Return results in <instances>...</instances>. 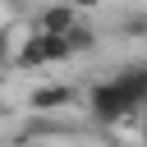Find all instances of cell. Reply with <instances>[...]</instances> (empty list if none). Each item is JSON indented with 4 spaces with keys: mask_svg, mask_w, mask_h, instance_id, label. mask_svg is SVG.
Returning <instances> with one entry per match:
<instances>
[{
    "mask_svg": "<svg viewBox=\"0 0 147 147\" xmlns=\"http://www.w3.org/2000/svg\"><path fill=\"white\" fill-rule=\"evenodd\" d=\"M101 5H106V0H74V9H78V14H92V9H101Z\"/></svg>",
    "mask_w": 147,
    "mask_h": 147,
    "instance_id": "obj_8",
    "label": "cell"
},
{
    "mask_svg": "<svg viewBox=\"0 0 147 147\" xmlns=\"http://www.w3.org/2000/svg\"><path fill=\"white\" fill-rule=\"evenodd\" d=\"M5 64H14V51H9V41L0 37V69H5Z\"/></svg>",
    "mask_w": 147,
    "mask_h": 147,
    "instance_id": "obj_9",
    "label": "cell"
},
{
    "mask_svg": "<svg viewBox=\"0 0 147 147\" xmlns=\"http://www.w3.org/2000/svg\"><path fill=\"white\" fill-rule=\"evenodd\" d=\"M115 78L124 83V92L133 96V106H138V110H147V64H124Z\"/></svg>",
    "mask_w": 147,
    "mask_h": 147,
    "instance_id": "obj_5",
    "label": "cell"
},
{
    "mask_svg": "<svg viewBox=\"0 0 147 147\" xmlns=\"http://www.w3.org/2000/svg\"><path fill=\"white\" fill-rule=\"evenodd\" d=\"M0 119H5V101H0Z\"/></svg>",
    "mask_w": 147,
    "mask_h": 147,
    "instance_id": "obj_11",
    "label": "cell"
},
{
    "mask_svg": "<svg viewBox=\"0 0 147 147\" xmlns=\"http://www.w3.org/2000/svg\"><path fill=\"white\" fill-rule=\"evenodd\" d=\"M69 51H74V60H78V55H92V51H96V28H92V23H78V28L69 32Z\"/></svg>",
    "mask_w": 147,
    "mask_h": 147,
    "instance_id": "obj_6",
    "label": "cell"
},
{
    "mask_svg": "<svg viewBox=\"0 0 147 147\" xmlns=\"http://www.w3.org/2000/svg\"><path fill=\"white\" fill-rule=\"evenodd\" d=\"M119 37H129V41H142V37H147V9H142V14H129V18H119Z\"/></svg>",
    "mask_w": 147,
    "mask_h": 147,
    "instance_id": "obj_7",
    "label": "cell"
},
{
    "mask_svg": "<svg viewBox=\"0 0 147 147\" xmlns=\"http://www.w3.org/2000/svg\"><path fill=\"white\" fill-rule=\"evenodd\" d=\"M5 5H9V9H23V5H32V0H5Z\"/></svg>",
    "mask_w": 147,
    "mask_h": 147,
    "instance_id": "obj_10",
    "label": "cell"
},
{
    "mask_svg": "<svg viewBox=\"0 0 147 147\" xmlns=\"http://www.w3.org/2000/svg\"><path fill=\"white\" fill-rule=\"evenodd\" d=\"M78 23H83V14L74 9V0H51V5L32 9V32H41V37H69Z\"/></svg>",
    "mask_w": 147,
    "mask_h": 147,
    "instance_id": "obj_2",
    "label": "cell"
},
{
    "mask_svg": "<svg viewBox=\"0 0 147 147\" xmlns=\"http://www.w3.org/2000/svg\"><path fill=\"white\" fill-rule=\"evenodd\" d=\"M51 64V51H46V37L41 32H28V41L14 51V69H23V74H32V69H46Z\"/></svg>",
    "mask_w": 147,
    "mask_h": 147,
    "instance_id": "obj_4",
    "label": "cell"
},
{
    "mask_svg": "<svg viewBox=\"0 0 147 147\" xmlns=\"http://www.w3.org/2000/svg\"><path fill=\"white\" fill-rule=\"evenodd\" d=\"M74 87L69 83H37L32 92H28V110H37V115H55V110H64V106H74Z\"/></svg>",
    "mask_w": 147,
    "mask_h": 147,
    "instance_id": "obj_3",
    "label": "cell"
},
{
    "mask_svg": "<svg viewBox=\"0 0 147 147\" xmlns=\"http://www.w3.org/2000/svg\"><path fill=\"white\" fill-rule=\"evenodd\" d=\"M83 106H87L92 124H106V129L129 124V119H138V115H142L115 74H110V78H101V83H92V87H87V96H83Z\"/></svg>",
    "mask_w": 147,
    "mask_h": 147,
    "instance_id": "obj_1",
    "label": "cell"
}]
</instances>
